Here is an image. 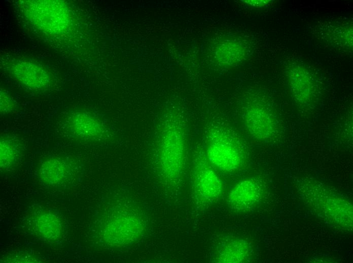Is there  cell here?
<instances>
[{
	"mask_svg": "<svg viewBox=\"0 0 353 263\" xmlns=\"http://www.w3.org/2000/svg\"><path fill=\"white\" fill-rule=\"evenodd\" d=\"M19 7L28 22L47 34H60L71 26L70 11L62 1H23Z\"/></svg>",
	"mask_w": 353,
	"mask_h": 263,
	"instance_id": "cell-1",
	"label": "cell"
},
{
	"mask_svg": "<svg viewBox=\"0 0 353 263\" xmlns=\"http://www.w3.org/2000/svg\"><path fill=\"white\" fill-rule=\"evenodd\" d=\"M206 153L209 162L225 171L237 170L243 161L242 151L237 139L222 128L210 132Z\"/></svg>",
	"mask_w": 353,
	"mask_h": 263,
	"instance_id": "cell-2",
	"label": "cell"
},
{
	"mask_svg": "<svg viewBox=\"0 0 353 263\" xmlns=\"http://www.w3.org/2000/svg\"><path fill=\"white\" fill-rule=\"evenodd\" d=\"M185 152V142L183 129L179 123H166L163 130L160 160L164 176L174 180L183 168Z\"/></svg>",
	"mask_w": 353,
	"mask_h": 263,
	"instance_id": "cell-3",
	"label": "cell"
},
{
	"mask_svg": "<svg viewBox=\"0 0 353 263\" xmlns=\"http://www.w3.org/2000/svg\"><path fill=\"white\" fill-rule=\"evenodd\" d=\"M3 67L15 80L33 90H43L49 85V72L42 65L27 59L7 56L2 58Z\"/></svg>",
	"mask_w": 353,
	"mask_h": 263,
	"instance_id": "cell-4",
	"label": "cell"
},
{
	"mask_svg": "<svg viewBox=\"0 0 353 263\" xmlns=\"http://www.w3.org/2000/svg\"><path fill=\"white\" fill-rule=\"evenodd\" d=\"M144 229L141 216L133 211L124 210L109 221L104 229L103 237L111 245L124 246L136 241Z\"/></svg>",
	"mask_w": 353,
	"mask_h": 263,
	"instance_id": "cell-5",
	"label": "cell"
},
{
	"mask_svg": "<svg viewBox=\"0 0 353 263\" xmlns=\"http://www.w3.org/2000/svg\"><path fill=\"white\" fill-rule=\"evenodd\" d=\"M244 123L250 135L258 140H271L278 132L277 123L273 116L261 108L253 107L248 110Z\"/></svg>",
	"mask_w": 353,
	"mask_h": 263,
	"instance_id": "cell-6",
	"label": "cell"
},
{
	"mask_svg": "<svg viewBox=\"0 0 353 263\" xmlns=\"http://www.w3.org/2000/svg\"><path fill=\"white\" fill-rule=\"evenodd\" d=\"M262 194V187L259 182L252 179L244 180L231 190L228 196V203L235 210L246 209L260 200Z\"/></svg>",
	"mask_w": 353,
	"mask_h": 263,
	"instance_id": "cell-7",
	"label": "cell"
},
{
	"mask_svg": "<svg viewBox=\"0 0 353 263\" xmlns=\"http://www.w3.org/2000/svg\"><path fill=\"white\" fill-rule=\"evenodd\" d=\"M194 172L195 188L204 198L212 200L221 195L223 186L218 175L203 161L198 162Z\"/></svg>",
	"mask_w": 353,
	"mask_h": 263,
	"instance_id": "cell-8",
	"label": "cell"
},
{
	"mask_svg": "<svg viewBox=\"0 0 353 263\" xmlns=\"http://www.w3.org/2000/svg\"><path fill=\"white\" fill-rule=\"evenodd\" d=\"M67 126L74 135L84 139H99L105 133L102 123L90 115L81 112L72 114L68 118Z\"/></svg>",
	"mask_w": 353,
	"mask_h": 263,
	"instance_id": "cell-9",
	"label": "cell"
},
{
	"mask_svg": "<svg viewBox=\"0 0 353 263\" xmlns=\"http://www.w3.org/2000/svg\"><path fill=\"white\" fill-rule=\"evenodd\" d=\"M251 254L249 244L244 240L234 239L228 241L220 248L216 261L220 263H239L248 260Z\"/></svg>",
	"mask_w": 353,
	"mask_h": 263,
	"instance_id": "cell-10",
	"label": "cell"
},
{
	"mask_svg": "<svg viewBox=\"0 0 353 263\" xmlns=\"http://www.w3.org/2000/svg\"><path fill=\"white\" fill-rule=\"evenodd\" d=\"M326 212L335 222L346 227L352 226V206L342 199L329 198L325 203Z\"/></svg>",
	"mask_w": 353,
	"mask_h": 263,
	"instance_id": "cell-11",
	"label": "cell"
},
{
	"mask_svg": "<svg viewBox=\"0 0 353 263\" xmlns=\"http://www.w3.org/2000/svg\"><path fill=\"white\" fill-rule=\"evenodd\" d=\"M289 83L296 100L302 103L308 102L312 96V82L303 70L293 71L289 74Z\"/></svg>",
	"mask_w": 353,
	"mask_h": 263,
	"instance_id": "cell-12",
	"label": "cell"
},
{
	"mask_svg": "<svg viewBox=\"0 0 353 263\" xmlns=\"http://www.w3.org/2000/svg\"><path fill=\"white\" fill-rule=\"evenodd\" d=\"M36 228L44 238L55 240L61 233V224L58 218L47 211L40 213L35 220Z\"/></svg>",
	"mask_w": 353,
	"mask_h": 263,
	"instance_id": "cell-13",
	"label": "cell"
},
{
	"mask_svg": "<svg viewBox=\"0 0 353 263\" xmlns=\"http://www.w3.org/2000/svg\"><path fill=\"white\" fill-rule=\"evenodd\" d=\"M66 172V167L62 161L56 159H50L41 165L39 176L44 183L55 185L65 179Z\"/></svg>",
	"mask_w": 353,
	"mask_h": 263,
	"instance_id": "cell-14",
	"label": "cell"
},
{
	"mask_svg": "<svg viewBox=\"0 0 353 263\" xmlns=\"http://www.w3.org/2000/svg\"><path fill=\"white\" fill-rule=\"evenodd\" d=\"M20 143L12 136H3L0 140V163L2 169L9 168L18 159Z\"/></svg>",
	"mask_w": 353,
	"mask_h": 263,
	"instance_id": "cell-15",
	"label": "cell"
},
{
	"mask_svg": "<svg viewBox=\"0 0 353 263\" xmlns=\"http://www.w3.org/2000/svg\"><path fill=\"white\" fill-rule=\"evenodd\" d=\"M1 113L4 115L14 112L17 107V103L6 90L1 89Z\"/></svg>",
	"mask_w": 353,
	"mask_h": 263,
	"instance_id": "cell-16",
	"label": "cell"
}]
</instances>
